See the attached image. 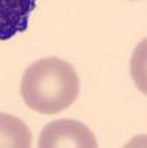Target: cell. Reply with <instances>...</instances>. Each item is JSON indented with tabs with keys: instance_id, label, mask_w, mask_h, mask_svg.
<instances>
[{
	"instance_id": "277c9868",
	"label": "cell",
	"mask_w": 147,
	"mask_h": 148,
	"mask_svg": "<svg viewBox=\"0 0 147 148\" xmlns=\"http://www.w3.org/2000/svg\"><path fill=\"white\" fill-rule=\"evenodd\" d=\"M33 142L28 126L21 119L0 113V148H30Z\"/></svg>"
},
{
	"instance_id": "7a4b0ae2",
	"label": "cell",
	"mask_w": 147,
	"mask_h": 148,
	"mask_svg": "<svg viewBox=\"0 0 147 148\" xmlns=\"http://www.w3.org/2000/svg\"><path fill=\"white\" fill-rule=\"evenodd\" d=\"M40 148H97V139L88 126L71 119L51 121L39 135Z\"/></svg>"
},
{
	"instance_id": "3957f363",
	"label": "cell",
	"mask_w": 147,
	"mask_h": 148,
	"mask_svg": "<svg viewBox=\"0 0 147 148\" xmlns=\"http://www.w3.org/2000/svg\"><path fill=\"white\" fill-rule=\"evenodd\" d=\"M36 0H0V40H10L28 28Z\"/></svg>"
},
{
	"instance_id": "6da1fadb",
	"label": "cell",
	"mask_w": 147,
	"mask_h": 148,
	"mask_svg": "<svg viewBox=\"0 0 147 148\" xmlns=\"http://www.w3.org/2000/svg\"><path fill=\"white\" fill-rule=\"evenodd\" d=\"M80 82L71 64L59 58H43L33 62L21 80V96L40 114H57L77 99Z\"/></svg>"
}]
</instances>
